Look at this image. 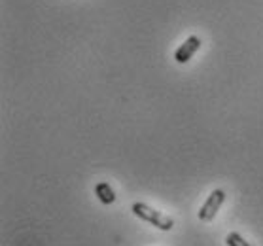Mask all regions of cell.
<instances>
[{
    "mask_svg": "<svg viewBox=\"0 0 263 246\" xmlns=\"http://www.w3.org/2000/svg\"><path fill=\"white\" fill-rule=\"evenodd\" d=\"M131 210L137 218H140V220H144V222L152 223L154 228L161 229V231H171V229L174 228L173 218L167 216V214H163V212H159V210L152 209V206H148V204L135 203L131 206Z\"/></svg>",
    "mask_w": 263,
    "mask_h": 246,
    "instance_id": "6da1fadb",
    "label": "cell"
},
{
    "mask_svg": "<svg viewBox=\"0 0 263 246\" xmlns=\"http://www.w3.org/2000/svg\"><path fill=\"white\" fill-rule=\"evenodd\" d=\"M223 201H226V192H223V190H214V192L206 197V201L203 203L201 210H199V214H197L199 220H201V222H212L216 218V214L220 212Z\"/></svg>",
    "mask_w": 263,
    "mask_h": 246,
    "instance_id": "7a4b0ae2",
    "label": "cell"
},
{
    "mask_svg": "<svg viewBox=\"0 0 263 246\" xmlns=\"http://www.w3.org/2000/svg\"><path fill=\"white\" fill-rule=\"evenodd\" d=\"M199 48H201V38L199 36H187V40H184V44L174 51V61L180 63V65H184V63H187L193 55L197 53Z\"/></svg>",
    "mask_w": 263,
    "mask_h": 246,
    "instance_id": "3957f363",
    "label": "cell"
},
{
    "mask_svg": "<svg viewBox=\"0 0 263 246\" xmlns=\"http://www.w3.org/2000/svg\"><path fill=\"white\" fill-rule=\"evenodd\" d=\"M95 195L102 204H112L116 201V193L108 182H99L95 186Z\"/></svg>",
    "mask_w": 263,
    "mask_h": 246,
    "instance_id": "277c9868",
    "label": "cell"
},
{
    "mask_svg": "<svg viewBox=\"0 0 263 246\" xmlns=\"http://www.w3.org/2000/svg\"><path fill=\"white\" fill-rule=\"evenodd\" d=\"M226 242H228V246H250L239 233H235V231L226 237Z\"/></svg>",
    "mask_w": 263,
    "mask_h": 246,
    "instance_id": "5b68a950",
    "label": "cell"
}]
</instances>
